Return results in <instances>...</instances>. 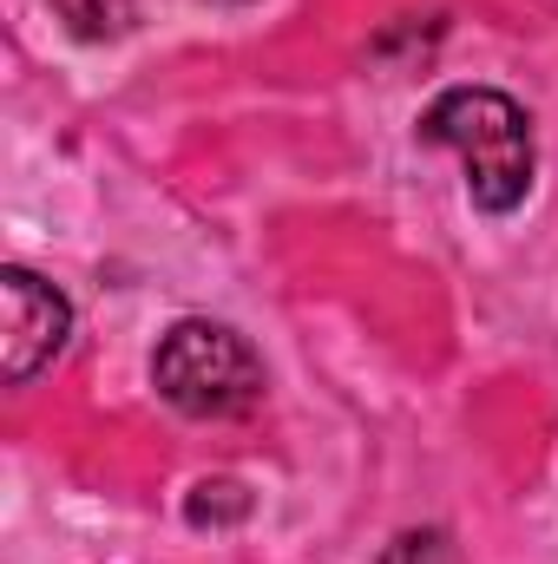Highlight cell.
Masks as SVG:
<instances>
[{"label":"cell","instance_id":"obj_4","mask_svg":"<svg viewBox=\"0 0 558 564\" xmlns=\"http://www.w3.org/2000/svg\"><path fill=\"white\" fill-rule=\"evenodd\" d=\"M53 13L66 20V33L73 40H119V33H132V20H139V0H53Z\"/></svg>","mask_w":558,"mask_h":564},{"label":"cell","instance_id":"obj_3","mask_svg":"<svg viewBox=\"0 0 558 564\" xmlns=\"http://www.w3.org/2000/svg\"><path fill=\"white\" fill-rule=\"evenodd\" d=\"M0 308H7V335H0V368L7 381H33L73 335V308L53 282H40L33 270H0Z\"/></svg>","mask_w":558,"mask_h":564},{"label":"cell","instance_id":"obj_2","mask_svg":"<svg viewBox=\"0 0 558 564\" xmlns=\"http://www.w3.org/2000/svg\"><path fill=\"white\" fill-rule=\"evenodd\" d=\"M151 381L191 421H230L264 401V361L224 322H178L151 355Z\"/></svg>","mask_w":558,"mask_h":564},{"label":"cell","instance_id":"obj_5","mask_svg":"<svg viewBox=\"0 0 558 564\" xmlns=\"http://www.w3.org/2000/svg\"><path fill=\"white\" fill-rule=\"evenodd\" d=\"M191 525H217V519H244L250 512V492L237 486V479H204L197 492H191Z\"/></svg>","mask_w":558,"mask_h":564},{"label":"cell","instance_id":"obj_6","mask_svg":"<svg viewBox=\"0 0 558 564\" xmlns=\"http://www.w3.org/2000/svg\"><path fill=\"white\" fill-rule=\"evenodd\" d=\"M382 564H447V539H440V532H408V539L388 545Z\"/></svg>","mask_w":558,"mask_h":564},{"label":"cell","instance_id":"obj_1","mask_svg":"<svg viewBox=\"0 0 558 564\" xmlns=\"http://www.w3.org/2000/svg\"><path fill=\"white\" fill-rule=\"evenodd\" d=\"M420 139L460 151L466 197L486 217H506L533 191V119L493 86H453L420 112Z\"/></svg>","mask_w":558,"mask_h":564}]
</instances>
